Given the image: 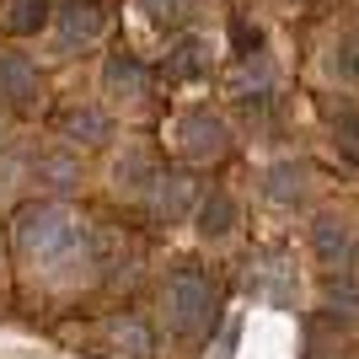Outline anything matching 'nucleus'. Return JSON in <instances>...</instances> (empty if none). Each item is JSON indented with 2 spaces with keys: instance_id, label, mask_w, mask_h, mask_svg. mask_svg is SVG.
<instances>
[{
  "instance_id": "21",
  "label": "nucleus",
  "mask_w": 359,
  "mask_h": 359,
  "mask_svg": "<svg viewBox=\"0 0 359 359\" xmlns=\"http://www.w3.org/2000/svg\"><path fill=\"white\" fill-rule=\"evenodd\" d=\"M231 43H236L241 60H257V54H263V32H257L247 16H231Z\"/></svg>"
},
{
  "instance_id": "12",
  "label": "nucleus",
  "mask_w": 359,
  "mask_h": 359,
  "mask_svg": "<svg viewBox=\"0 0 359 359\" xmlns=\"http://www.w3.org/2000/svg\"><path fill=\"white\" fill-rule=\"evenodd\" d=\"M306 166L300 161H273L269 172H263V194L273 198V204H285V210H295L300 198H306Z\"/></svg>"
},
{
  "instance_id": "11",
  "label": "nucleus",
  "mask_w": 359,
  "mask_h": 359,
  "mask_svg": "<svg viewBox=\"0 0 359 359\" xmlns=\"http://www.w3.org/2000/svg\"><path fill=\"white\" fill-rule=\"evenodd\" d=\"M161 70L172 75V81H198V75H210V43L204 38H194V32H182V38H172L161 54Z\"/></svg>"
},
{
  "instance_id": "9",
  "label": "nucleus",
  "mask_w": 359,
  "mask_h": 359,
  "mask_svg": "<svg viewBox=\"0 0 359 359\" xmlns=\"http://www.w3.org/2000/svg\"><path fill=\"white\" fill-rule=\"evenodd\" d=\"M102 86L118 97V102H140L150 91V70H145V60H135L129 48H118V54H107V65H102Z\"/></svg>"
},
{
  "instance_id": "14",
  "label": "nucleus",
  "mask_w": 359,
  "mask_h": 359,
  "mask_svg": "<svg viewBox=\"0 0 359 359\" xmlns=\"http://www.w3.org/2000/svg\"><path fill=\"white\" fill-rule=\"evenodd\" d=\"M231 225H236V198L225 194V188H210V194H204V204H198V231L215 241V236H225Z\"/></svg>"
},
{
  "instance_id": "24",
  "label": "nucleus",
  "mask_w": 359,
  "mask_h": 359,
  "mask_svg": "<svg viewBox=\"0 0 359 359\" xmlns=\"http://www.w3.org/2000/svg\"><path fill=\"white\" fill-rule=\"evenodd\" d=\"M22 182V156H0V194H11Z\"/></svg>"
},
{
  "instance_id": "20",
  "label": "nucleus",
  "mask_w": 359,
  "mask_h": 359,
  "mask_svg": "<svg viewBox=\"0 0 359 359\" xmlns=\"http://www.w3.org/2000/svg\"><path fill=\"white\" fill-rule=\"evenodd\" d=\"M327 311L332 316H359V279H327Z\"/></svg>"
},
{
  "instance_id": "26",
  "label": "nucleus",
  "mask_w": 359,
  "mask_h": 359,
  "mask_svg": "<svg viewBox=\"0 0 359 359\" xmlns=\"http://www.w3.org/2000/svg\"><path fill=\"white\" fill-rule=\"evenodd\" d=\"M0 129H6V118H0Z\"/></svg>"
},
{
  "instance_id": "1",
  "label": "nucleus",
  "mask_w": 359,
  "mask_h": 359,
  "mask_svg": "<svg viewBox=\"0 0 359 359\" xmlns=\"http://www.w3.org/2000/svg\"><path fill=\"white\" fill-rule=\"evenodd\" d=\"M16 252L43 273H70L75 263H97V241L65 204H27L16 215Z\"/></svg>"
},
{
  "instance_id": "17",
  "label": "nucleus",
  "mask_w": 359,
  "mask_h": 359,
  "mask_svg": "<svg viewBox=\"0 0 359 359\" xmlns=\"http://www.w3.org/2000/svg\"><path fill=\"white\" fill-rule=\"evenodd\" d=\"M327 75H332V81H344V86H359V32H348V38L332 43Z\"/></svg>"
},
{
  "instance_id": "2",
  "label": "nucleus",
  "mask_w": 359,
  "mask_h": 359,
  "mask_svg": "<svg viewBox=\"0 0 359 359\" xmlns=\"http://www.w3.org/2000/svg\"><path fill=\"white\" fill-rule=\"evenodd\" d=\"M161 306H166V327L188 338V344H204L215 327H220V300H215V279L194 263H177L166 273V290H161Z\"/></svg>"
},
{
  "instance_id": "6",
  "label": "nucleus",
  "mask_w": 359,
  "mask_h": 359,
  "mask_svg": "<svg viewBox=\"0 0 359 359\" xmlns=\"http://www.w3.org/2000/svg\"><path fill=\"white\" fill-rule=\"evenodd\" d=\"M107 32V6L102 0H65L60 22H54V48L60 54H75V48L97 43Z\"/></svg>"
},
{
  "instance_id": "18",
  "label": "nucleus",
  "mask_w": 359,
  "mask_h": 359,
  "mask_svg": "<svg viewBox=\"0 0 359 359\" xmlns=\"http://www.w3.org/2000/svg\"><path fill=\"white\" fill-rule=\"evenodd\" d=\"M113 182H118V188L156 182V172H150V156H145V150H129V156H118V166H113Z\"/></svg>"
},
{
  "instance_id": "22",
  "label": "nucleus",
  "mask_w": 359,
  "mask_h": 359,
  "mask_svg": "<svg viewBox=\"0 0 359 359\" xmlns=\"http://www.w3.org/2000/svg\"><path fill=\"white\" fill-rule=\"evenodd\" d=\"M332 140H338V150H344L348 161L359 166V107H348L344 118H338V129H332Z\"/></svg>"
},
{
  "instance_id": "8",
  "label": "nucleus",
  "mask_w": 359,
  "mask_h": 359,
  "mask_svg": "<svg viewBox=\"0 0 359 359\" xmlns=\"http://www.w3.org/2000/svg\"><path fill=\"white\" fill-rule=\"evenodd\" d=\"M0 97L16 107H32L38 97H43V75H38V65L27 60V54H0Z\"/></svg>"
},
{
  "instance_id": "4",
  "label": "nucleus",
  "mask_w": 359,
  "mask_h": 359,
  "mask_svg": "<svg viewBox=\"0 0 359 359\" xmlns=\"http://www.w3.org/2000/svg\"><path fill=\"white\" fill-rule=\"evenodd\" d=\"M241 290H247L252 300H269V306H295L300 279H295V263H290V252H285V247H257V252H247Z\"/></svg>"
},
{
  "instance_id": "19",
  "label": "nucleus",
  "mask_w": 359,
  "mask_h": 359,
  "mask_svg": "<svg viewBox=\"0 0 359 359\" xmlns=\"http://www.w3.org/2000/svg\"><path fill=\"white\" fill-rule=\"evenodd\" d=\"M140 6H145V22H150L156 32H177L182 16H188V6H182V0H140Z\"/></svg>"
},
{
  "instance_id": "3",
  "label": "nucleus",
  "mask_w": 359,
  "mask_h": 359,
  "mask_svg": "<svg viewBox=\"0 0 359 359\" xmlns=\"http://www.w3.org/2000/svg\"><path fill=\"white\" fill-rule=\"evenodd\" d=\"M311 252L316 263L327 269V279H359V231H354V215L344 210H322L311 220Z\"/></svg>"
},
{
  "instance_id": "16",
  "label": "nucleus",
  "mask_w": 359,
  "mask_h": 359,
  "mask_svg": "<svg viewBox=\"0 0 359 359\" xmlns=\"http://www.w3.org/2000/svg\"><path fill=\"white\" fill-rule=\"evenodd\" d=\"M38 182L54 188V194H65V188L81 182V161H75V156H60V150H54V156H38Z\"/></svg>"
},
{
  "instance_id": "5",
  "label": "nucleus",
  "mask_w": 359,
  "mask_h": 359,
  "mask_svg": "<svg viewBox=\"0 0 359 359\" xmlns=\"http://www.w3.org/2000/svg\"><path fill=\"white\" fill-rule=\"evenodd\" d=\"M177 145H182L188 161H215V156L231 150V129H225V118L210 113V107H188L177 118Z\"/></svg>"
},
{
  "instance_id": "25",
  "label": "nucleus",
  "mask_w": 359,
  "mask_h": 359,
  "mask_svg": "<svg viewBox=\"0 0 359 359\" xmlns=\"http://www.w3.org/2000/svg\"><path fill=\"white\" fill-rule=\"evenodd\" d=\"M236 322H231V327H225V338H220V348H215V359H236Z\"/></svg>"
},
{
  "instance_id": "7",
  "label": "nucleus",
  "mask_w": 359,
  "mask_h": 359,
  "mask_svg": "<svg viewBox=\"0 0 359 359\" xmlns=\"http://www.w3.org/2000/svg\"><path fill=\"white\" fill-rule=\"evenodd\" d=\"M204 204V188H198L194 172H156V188H150V215L156 220H188V210Z\"/></svg>"
},
{
  "instance_id": "15",
  "label": "nucleus",
  "mask_w": 359,
  "mask_h": 359,
  "mask_svg": "<svg viewBox=\"0 0 359 359\" xmlns=\"http://www.w3.org/2000/svg\"><path fill=\"white\" fill-rule=\"evenodd\" d=\"M107 338H113V344H118L123 354H135V359H145V354H150V327L140 322L135 311L113 316V322H107Z\"/></svg>"
},
{
  "instance_id": "23",
  "label": "nucleus",
  "mask_w": 359,
  "mask_h": 359,
  "mask_svg": "<svg viewBox=\"0 0 359 359\" xmlns=\"http://www.w3.org/2000/svg\"><path fill=\"white\" fill-rule=\"evenodd\" d=\"M306 359H338V344L327 338L322 322H311V332H306Z\"/></svg>"
},
{
  "instance_id": "10",
  "label": "nucleus",
  "mask_w": 359,
  "mask_h": 359,
  "mask_svg": "<svg viewBox=\"0 0 359 359\" xmlns=\"http://www.w3.org/2000/svg\"><path fill=\"white\" fill-rule=\"evenodd\" d=\"M60 135L70 140V145H102V140L113 135V118H107L97 102H70L60 113Z\"/></svg>"
},
{
  "instance_id": "13",
  "label": "nucleus",
  "mask_w": 359,
  "mask_h": 359,
  "mask_svg": "<svg viewBox=\"0 0 359 359\" xmlns=\"http://www.w3.org/2000/svg\"><path fill=\"white\" fill-rule=\"evenodd\" d=\"M0 27L11 32V38H32V32H43L48 27V0H6Z\"/></svg>"
}]
</instances>
